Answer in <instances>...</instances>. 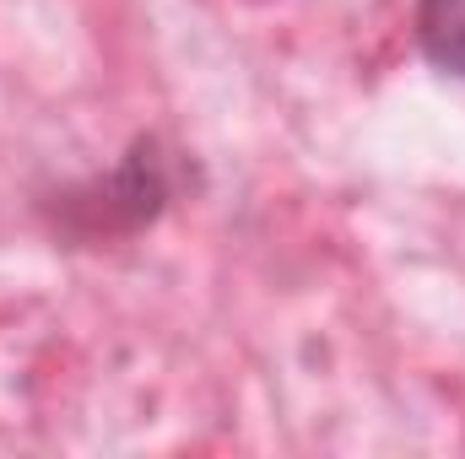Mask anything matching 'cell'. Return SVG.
<instances>
[{"label": "cell", "instance_id": "1", "mask_svg": "<svg viewBox=\"0 0 465 459\" xmlns=\"http://www.w3.org/2000/svg\"><path fill=\"white\" fill-rule=\"evenodd\" d=\"M417 38L439 71L465 76V0H417Z\"/></svg>", "mask_w": 465, "mask_h": 459}]
</instances>
